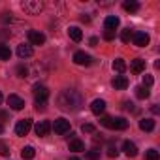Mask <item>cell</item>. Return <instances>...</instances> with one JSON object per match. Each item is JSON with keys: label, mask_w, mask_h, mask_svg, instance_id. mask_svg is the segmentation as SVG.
Listing matches in <instances>:
<instances>
[{"label": "cell", "mask_w": 160, "mask_h": 160, "mask_svg": "<svg viewBox=\"0 0 160 160\" xmlns=\"http://www.w3.org/2000/svg\"><path fill=\"white\" fill-rule=\"evenodd\" d=\"M57 104H58V108L62 111H77V109H81V106H83V96L79 94L75 89H64L58 94Z\"/></svg>", "instance_id": "obj_1"}, {"label": "cell", "mask_w": 160, "mask_h": 160, "mask_svg": "<svg viewBox=\"0 0 160 160\" xmlns=\"http://www.w3.org/2000/svg\"><path fill=\"white\" fill-rule=\"evenodd\" d=\"M21 8L27 15H38L43 10V2L42 0H25V2H21Z\"/></svg>", "instance_id": "obj_2"}, {"label": "cell", "mask_w": 160, "mask_h": 160, "mask_svg": "<svg viewBox=\"0 0 160 160\" xmlns=\"http://www.w3.org/2000/svg\"><path fill=\"white\" fill-rule=\"evenodd\" d=\"M32 94H34L36 104H45V100H47V96H49V91H47V87H45V85L36 83V85H34V89H32Z\"/></svg>", "instance_id": "obj_3"}, {"label": "cell", "mask_w": 160, "mask_h": 160, "mask_svg": "<svg viewBox=\"0 0 160 160\" xmlns=\"http://www.w3.org/2000/svg\"><path fill=\"white\" fill-rule=\"evenodd\" d=\"M30 128H32V121L30 119H23V121H19L15 124V134L23 138V136H27L30 132Z\"/></svg>", "instance_id": "obj_4"}, {"label": "cell", "mask_w": 160, "mask_h": 160, "mask_svg": "<svg viewBox=\"0 0 160 160\" xmlns=\"http://www.w3.org/2000/svg\"><path fill=\"white\" fill-rule=\"evenodd\" d=\"M73 62L79 64V66H91V64H92V57L87 55L85 51H77V53L73 55Z\"/></svg>", "instance_id": "obj_5"}, {"label": "cell", "mask_w": 160, "mask_h": 160, "mask_svg": "<svg viewBox=\"0 0 160 160\" xmlns=\"http://www.w3.org/2000/svg\"><path fill=\"white\" fill-rule=\"evenodd\" d=\"M53 130H55L58 136L68 134V132H70V121H66V119H57L55 124H53Z\"/></svg>", "instance_id": "obj_6"}, {"label": "cell", "mask_w": 160, "mask_h": 160, "mask_svg": "<svg viewBox=\"0 0 160 160\" xmlns=\"http://www.w3.org/2000/svg\"><path fill=\"white\" fill-rule=\"evenodd\" d=\"M28 42H30V45H43L45 36L38 30H28Z\"/></svg>", "instance_id": "obj_7"}, {"label": "cell", "mask_w": 160, "mask_h": 160, "mask_svg": "<svg viewBox=\"0 0 160 160\" xmlns=\"http://www.w3.org/2000/svg\"><path fill=\"white\" fill-rule=\"evenodd\" d=\"M132 40H134V43L138 45V47H145V45H149V34L147 32H134L132 34Z\"/></svg>", "instance_id": "obj_8"}, {"label": "cell", "mask_w": 160, "mask_h": 160, "mask_svg": "<svg viewBox=\"0 0 160 160\" xmlns=\"http://www.w3.org/2000/svg\"><path fill=\"white\" fill-rule=\"evenodd\" d=\"M8 104H10V108L15 109V111H21V109L25 108V100L19 98L17 94H10V96H8Z\"/></svg>", "instance_id": "obj_9"}, {"label": "cell", "mask_w": 160, "mask_h": 160, "mask_svg": "<svg viewBox=\"0 0 160 160\" xmlns=\"http://www.w3.org/2000/svg\"><path fill=\"white\" fill-rule=\"evenodd\" d=\"M17 55H19V58H28V57L34 55V49H32L30 43H21L17 47Z\"/></svg>", "instance_id": "obj_10"}, {"label": "cell", "mask_w": 160, "mask_h": 160, "mask_svg": "<svg viewBox=\"0 0 160 160\" xmlns=\"http://www.w3.org/2000/svg\"><path fill=\"white\" fill-rule=\"evenodd\" d=\"M111 85H113V89H117V91H124V89L128 87V79H126L124 75H115L113 81H111Z\"/></svg>", "instance_id": "obj_11"}, {"label": "cell", "mask_w": 160, "mask_h": 160, "mask_svg": "<svg viewBox=\"0 0 160 160\" xmlns=\"http://www.w3.org/2000/svg\"><path fill=\"white\" fill-rule=\"evenodd\" d=\"M34 130H36V134H38L40 138H45V136L49 134V130H51V124H49V121H40Z\"/></svg>", "instance_id": "obj_12"}, {"label": "cell", "mask_w": 160, "mask_h": 160, "mask_svg": "<svg viewBox=\"0 0 160 160\" xmlns=\"http://www.w3.org/2000/svg\"><path fill=\"white\" fill-rule=\"evenodd\" d=\"M130 70H132V73H141V72H145V60L143 58H134L132 62H130Z\"/></svg>", "instance_id": "obj_13"}, {"label": "cell", "mask_w": 160, "mask_h": 160, "mask_svg": "<svg viewBox=\"0 0 160 160\" xmlns=\"http://www.w3.org/2000/svg\"><path fill=\"white\" fill-rule=\"evenodd\" d=\"M122 151H124V154L130 156V158H134V156L138 154V147H136V143H132V141H124V143H122Z\"/></svg>", "instance_id": "obj_14"}, {"label": "cell", "mask_w": 160, "mask_h": 160, "mask_svg": "<svg viewBox=\"0 0 160 160\" xmlns=\"http://www.w3.org/2000/svg\"><path fill=\"white\" fill-rule=\"evenodd\" d=\"M68 36H70L73 42H81L83 32H81V28H79V27H70V28H68Z\"/></svg>", "instance_id": "obj_15"}, {"label": "cell", "mask_w": 160, "mask_h": 160, "mask_svg": "<svg viewBox=\"0 0 160 160\" xmlns=\"http://www.w3.org/2000/svg\"><path fill=\"white\" fill-rule=\"evenodd\" d=\"M70 151H73V152H81V151H85V143L81 141V139H77V138H73L72 141H70Z\"/></svg>", "instance_id": "obj_16"}, {"label": "cell", "mask_w": 160, "mask_h": 160, "mask_svg": "<svg viewBox=\"0 0 160 160\" xmlns=\"http://www.w3.org/2000/svg\"><path fill=\"white\" fill-rule=\"evenodd\" d=\"M119 23H121L119 17L109 15V17H106V23H104V25H106V30H113V32H115V28L119 27Z\"/></svg>", "instance_id": "obj_17"}, {"label": "cell", "mask_w": 160, "mask_h": 160, "mask_svg": "<svg viewBox=\"0 0 160 160\" xmlns=\"http://www.w3.org/2000/svg\"><path fill=\"white\" fill-rule=\"evenodd\" d=\"M104 109H106V102H104V100H94V102L91 104V111H92L94 115L104 113Z\"/></svg>", "instance_id": "obj_18"}, {"label": "cell", "mask_w": 160, "mask_h": 160, "mask_svg": "<svg viewBox=\"0 0 160 160\" xmlns=\"http://www.w3.org/2000/svg\"><path fill=\"white\" fill-rule=\"evenodd\" d=\"M139 128L143 132H152L154 130V121L152 119H141L139 121Z\"/></svg>", "instance_id": "obj_19"}, {"label": "cell", "mask_w": 160, "mask_h": 160, "mask_svg": "<svg viewBox=\"0 0 160 160\" xmlns=\"http://www.w3.org/2000/svg\"><path fill=\"white\" fill-rule=\"evenodd\" d=\"M34 154H36V151H34V147H30V145L23 147V151H21L23 160H32V158H34Z\"/></svg>", "instance_id": "obj_20"}, {"label": "cell", "mask_w": 160, "mask_h": 160, "mask_svg": "<svg viewBox=\"0 0 160 160\" xmlns=\"http://www.w3.org/2000/svg\"><path fill=\"white\" fill-rule=\"evenodd\" d=\"M122 8H124L126 12H130V13H136V12L139 10V4L134 2V0H126V2L122 4Z\"/></svg>", "instance_id": "obj_21"}, {"label": "cell", "mask_w": 160, "mask_h": 160, "mask_svg": "<svg viewBox=\"0 0 160 160\" xmlns=\"http://www.w3.org/2000/svg\"><path fill=\"white\" fill-rule=\"evenodd\" d=\"M10 57H12L10 47L4 45V43H0V60H10Z\"/></svg>", "instance_id": "obj_22"}, {"label": "cell", "mask_w": 160, "mask_h": 160, "mask_svg": "<svg viewBox=\"0 0 160 160\" xmlns=\"http://www.w3.org/2000/svg\"><path fill=\"white\" fill-rule=\"evenodd\" d=\"M113 70L119 72V73H122V72L126 70V62H124L122 58H115V60H113Z\"/></svg>", "instance_id": "obj_23"}, {"label": "cell", "mask_w": 160, "mask_h": 160, "mask_svg": "<svg viewBox=\"0 0 160 160\" xmlns=\"http://www.w3.org/2000/svg\"><path fill=\"white\" fill-rule=\"evenodd\" d=\"M128 128V121L122 117H115V128L113 130H126Z\"/></svg>", "instance_id": "obj_24"}, {"label": "cell", "mask_w": 160, "mask_h": 160, "mask_svg": "<svg viewBox=\"0 0 160 160\" xmlns=\"http://www.w3.org/2000/svg\"><path fill=\"white\" fill-rule=\"evenodd\" d=\"M136 96L139 98V100H145V98H149V89L147 87H136Z\"/></svg>", "instance_id": "obj_25"}, {"label": "cell", "mask_w": 160, "mask_h": 160, "mask_svg": "<svg viewBox=\"0 0 160 160\" xmlns=\"http://www.w3.org/2000/svg\"><path fill=\"white\" fill-rule=\"evenodd\" d=\"M17 75H19L21 79H25V77H28V75H30V70H28L25 64H19V66H17Z\"/></svg>", "instance_id": "obj_26"}, {"label": "cell", "mask_w": 160, "mask_h": 160, "mask_svg": "<svg viewBox=\"0 0 160 160\" xmlns=\"http://www.w3.org/2000/svg\"><path fill=\"white\" fill-rule=\"evenodd\" d=\"M102 126H106V128H115V117H102Z\"/></svg>", "instance_id": "obj_27"}, {"label": "cell", "mask_w": 160, "mask_h": 160, "mask_svg": "<svg viewBox=\"0 0 160 160\" xmlns=\"http://www.w3.org/2000/svg\"><path fill=\"white\" fill-rule=\"evenodd\" d=\"M132 34H134V32H132L130 28H124V30L121 32V40H122V43H128L130 38H132Z\"/></svg>", "instance_id": "obj_28"}, {"label": "cell", "mask_w": 160, "mask_h": 160, "mask_svg": "<svg viewBox=\"0 0 160 160\" xmlns=\"http://www.w3.org/2000/svg\"><path fill=\"white\" fill-rule=\"evenodd\" d=\"M145 160H158V151L149 149V151L145 152Z\"/></svg>", "instance_id": "obj_29"}, {"label": "cell", "mask_w": 160, "mask_h": 160, "mask_svg": "<svg viewBox=\"0 0 160 160\" xmlns=\"http://www.w3.org/2000/svg\"><path fill=\"white\" fill-rule=\"evenodd\" d=\"M117 154H119V151H117V147H115L113 143H109V145H108V156H109V158H115Z\"/></svg>", "instance_id": "obj_30"}, {"label": "cell", "mask_w": 160, "mask_h": 160, "mask_svg": "<svg viewBox=\"0 0 160 160\" xmlns=\"http://www.w3.org/2000/svg\"><path fill=\"white\" fill-rule=\"evenodd\" d=\"M10 152H12L10 147H8L4 141H0V154H2V156H10Z\"/></svg>", "instance_id": "obj_31"}, {"label": "cell", "mask_w": 160, "mask_h": 160, "mask_svg": "<svg viewBox=\"0 0 160 160\" xmlns=\"http://www.w3.org/2000/svg\"><path fill=\"white\" fill-rule=\"evenodd\" d=\"M152 83H154V79H152V75H145L143 77V87H152Z\"/></svg>", "instance_id": "obj_32"}, {"label": "cell", "mask_w": 160, "mask_h": 160, "mask_svg": "<svg viewBox=\"0 0 160 160\" xmlns=\"http://www.w3.org/2000/svg\"><path fill=\"white\" fill-rule=\"evenodd\" d=\"M87 156H89L91 160H98V158H100V151H98V149H92V151L87 152Z\"/></svg>", "instance_id": "obj_33"}, {"label": "cell", "mask_w": 160, "mask_h": 160, "mask_svg": "<svg viewBox=\"0 0 160 160\" xmlns=\"http://www.w3.org/2000/svg\"><path fill=\"white\" fill-rule=\"evenodd\" d=\"M81 130H83V132H87V134H92L96 128H94L92 124H83V126H81Z\"/></svg>", "instance_id": "obj_34"}, {"label": "cell", "mask_w": 160, "mask_h": 160, "mask_svg": "<svg viewBox=\"0 0 160 160\" xmlns=\"http://www.w3.org/2000/svg\"><path fill=\"white\" fill-rule=\"evenodd\" d=\"M115 38V32L113 30H106L104 32V40H113Z\"/></svg>", "instance_id": "obj_35"}, {"label": "cell", "mask_w": 160, "mask_h": 160, "mask_svg": "<svg viewBox=\"0 0 160 160\" xmlns=\"http://www.w3.org/2000/svg\"><path fill=\"white\" fill-rule=\"evenodd\" d=\"M45 109V104H36V111H43Z\"/></svg>", "instance_id": "obj_36"}, {"label": "cell", "mask_w": 160, "mask_h": 160, "mask_svg": "<svg viewBox=\"0 0 160 160\" xmlns=\"http://www.w3.org/2000/svg\"><path fill=\"white\" fill-rule=\"evenodd\" d=\"M151 111H152L154 115H158V113H160V108H158V106H152V108H151Z\"/></svg>", "instance_id": "obj_37"}, {"label": "cell", "mask_w": 160, "mask_h": 160, "mask_svg": "<svg viewBox=\"0 0 160 160\" xmlns=\"http://www.w3.org/2000/svg\"><path fill=\"white\" fill-rule=\"evenodd\" d=\"M0 119L6 121V119H8V113H6V111H0Z\"/></svg>", "instance_id": "obj_38"}, {"label": "cell", "mask_w": 160, "mask_h": 160, "mask_svg": "<svg viewBox=\"0 0 160 160\" xmlns=\"http://www.w3.org/2000/svg\"><path fill=\"white\" fill-rule=\"evenodd\" d=\"M81 21H83V23H89V21H91V17H89V15H81Z\"/></svg>", "instance_id": "obj_39"}, {"label": "cell", "mask_w": 160, "mask_h": 160, "mask_svg": "<svg viewBox=\"0 0 160 160\" xmlns=\"http://www.w3.org/2000/svg\"><path fill=\"white\" fill-rule=\"evenodd\" d=\"M89 43H91V45H92V47H94V45H96V43H98V38H91V42H89Z\"/></svg>", "instance_id": "obj_40"}, {"label": "cell", "mask_w": 160, "mask_h": 160, "mask_svg": "<svg viewBox=\"0 0 160 160\" xmlns=\"http://www.w3.org/2000/svg\"><path fill=\"white\" fill-rule=\"evenodd\" d=\"M2 100H4V96H2V92H0V104H2Z\"/></svg>", "instance_id": "obj_41"}, {"label": "cell", "mask_w": 160, "mask_h": 160, "mask_svg": "<svg viewBox=\"0 0 160 160\" xmlns=\"http://www.w3.org/2000/svg\"><path fill=\"white\" fill-rule=\"evenodd\" d=\"M2 132H4V126H2V124H0V134H2Z\"/></svg>", "instance_id": "obj_42"}, {"label": "cell", "mask_w": 160, "mask_h": 160, "mask_svg": "<svg viewBox=\"0 0 160 160\" xmlns=\"http://www.w3.org/2000/svg\"><path fill=\"white\" fill-rule=\"evenodd\" d=\"M70 160H79V158H75V156H72V158H70Z\"/></svg>", "instance_id": "obj_43"}]
</instances>
